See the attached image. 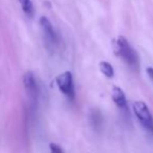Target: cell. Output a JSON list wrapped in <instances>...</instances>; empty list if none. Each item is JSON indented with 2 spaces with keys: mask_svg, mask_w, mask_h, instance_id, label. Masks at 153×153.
<instances>
[{
  "mask_svg": "<svg viewBox=\"0 0 153 153\" xmlns=\"http://www.w3.org/2000/svg\"><path fill=\"white\" fill-rule=\"evenodd\" d=\"M111 97L113 100L116 104L121 108H124L126 106V98H125V94L120 88L114 87L113 91H111Z\"/></svg>",
  "mask_w": 153,
  "mask_h": 153,
  "instance_id": "6",
  "label": "cell"
},
{
  "mask_svg": "<svg viewBox=\"0 0 153 153\" xmlns=\"http://www.w3.org/2000/svg\"><path fill=\"white\" fill-rule=\"evenodd\" d=\"M40 25L42 28L43 34H44V39L46 44L50 46H54L56 43V34L53 29V26L51 24V22L49 21L48 18L46 17H41L40 19Z\"/></svg>",
  "mask_w": 153,
  "mask_h": 153,
  "instance_id": "5",
  "label": "cell"
},
{
  "mask_svg": "<svg viewBox=\"0 0 153 153\" xmlns=\"http://www.w3.org/2000/svg\"><path fill=\"white\" fill-rule=\"evenodd\" d=\"M56 85L59 87V91L62 94L66 95L67 98L73 100L75 97V90L74 83H73V76L72 73L66 71V72L59 74L56 77Z\"/></svg>",
  "mask_w": 153,
  "mask_h": 153,
  "instance_id": "3",
  "label": "cell"
},
{
  "mask_svg": "<svg viewBox=\"0 0 153 153\" xmlns=\"http://www.w3.org/2000/svg\"><path fill=\"white\" fill-rule=\"evenodd\" d=\"M49 148H50V152L51 153H64L62 149L61 148V146H59L57 144H55V143H50Z\"/></svg>",
  "mask_w": 153,
  "mask_h": 153,
  "instance_id": "10",
  "label": "cell"
},
{
  "mask_svg": "<svg viewBox=\"0 0 153 153\" xmlns=\"http://www.w3.org/2000/svg\"><path fill=\"white\" fill-rule=\"evenodd\" d=\"M23 83H24V88L26 94L28 96L30 103L32 105L36 106L38 103V98H39V88L36 85V77H34L32 72H26L23 77Z\"/></svg>",
  "mask_w": 153,
  "mask_h": 153,
  "instance_id": "4",
  "label": "cell"
},
{
  "mask_svg": "<svg viewBox=\"0 0 153 153\" xmlns=\"http://www.w3.org/2000/svg\"><path fill=\"white\" fill-rule=\"evenodd\" d=\"M92 117V122L93 124H94L95 127H99L101 125V122H102V118H101V115L100 113H96V111H94V113L91 115Z\"/></svg>",
  "mask_w": 153,
  "mask_h": 153,
  "instance_id": "9",
  "label": "cell"
},
{
  "mask_svg": "<svg viewBox=\"0 0 153 153\" xmlns=\"http://www.w3.org/2000/svg\"><path fill=\"white\" fill-rule=\"evenodd\" d=\"M132 108L142 126L149 132H153V117L147 104L143 101H135L132 105Z\"/></svg>",
  "mask_w": 153,
  "mask_h": 153,
  "instance_id": "2",
  "label": "cell"
},
{
  "mask_svg": "<svg viewBox=\"0 0 153 153\" xmlns=\"http://www.w3.org/2000/svg\"><path fill=\"white\" fill-rule=\"evenodd\" d=\"M146 72H147L148 76H149L150 78L153 80V68H151V67H148V68L146 69Z\"/></svg>",
  "mask_w": 153,
  "mask_h": 153,
  "instance_id": "11",
  "label": "cell"
},
{
  "mask_svg": "<svg viewBox=\"0 0 153 153\" xmlns=\"http://www.w3.org/2000/svg\"><path fill=\"white\" fill-rule=\"evenodd\" d=\"M23 13L28 18H32L34 16V6L31 0H18Z\"/></svg>",
  "mask_w": 153,
  "mask_h": 153,
  "instance_id": "7",
  "label": "cell"
},
{
  "mask_svg": "<svg viewBox=\"0 0 153 153\" xmlns=\"http://www.w3.org/2000/svg\"><path fill=\"white\" fill-rule=\"evenodd\" d=\"M114 50L116 55L123 59V61L126 62L131 69L137 70L139 69V57L132 47L129 45L128 41L124 36H119L114 42Z\"/></svg>",
  "mask_w": 153,
  "mask_h": 153,
  "instance_id": "1",
  "label": "cell"
},
{
  "mask_svg": "<svg viewBox=\"0 0 153 153\" xmlns=\"http://www.w3.org/2000/svg\"><path fill=\"white\" fill-rule=\"evenodd\" d=\"M99 69H100V71L107 77V78H111V77L114 76V74H115L113 66L107 62H101L100 64H99Z\"/></svg>",
  "mask_w": 153,
  "mask_h": 153,
  "instance_id": "8",
  "label": "cell"
}]
</instances>
